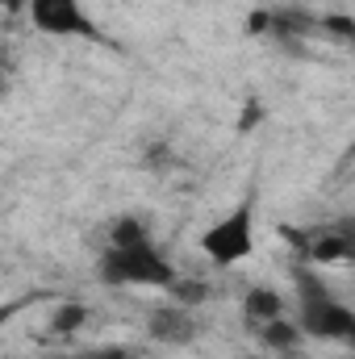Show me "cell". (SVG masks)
Masks as SVG:
<instances>
[{
	"label": "cell",
	"mask_w": 355,
	"mask_h": 359,
	"mask_svg": "<svg viewBox=\"0 0 355 359\" xmlns=\"http://www.w3.org/2000/svg\"><path fill=\"white\" fill-rule=\"evenodd\" d=\"M297 297H301V309H297V330L309 334V339H351L355 334V313L330 297V288L322 284V276L309 268H297Z\"/></svg>",
	"instance_id": "obj_1"
},
{
	"label": "cell",
	"mask_w": 355,
	"mask_h": 359,
	"mask_svg": "<svg viewBox=\"0 0 355 359\" xmlns=\"http://www.w3.org/2000/svg\"><path fill=\"white\" fill-rule=\"evenodd\" d=\"M100 280L105 284H155V288H172L176 284V268L147 243H121L109 247L100 259Z\"/></svg>",
	"instance_id": "obj_2"
},
{
	"label": "cell",
	"mask_w": 355,
	"mask_h": 359,
	"mask_svg": "<svg viewBox=\"0 0 355 359\" xmlns=\"http://www.w3.org/2000/svg\"><path fill=\"white\" fill-rule=\"evenodd\" d=\"M201 247H205V255H209L213 264H222V268L247 259L251 247H255V213H251V201L239 205V209H234L230 217H222L217 226H209L205 238H201Z\"/></svg>",
	"instance_id": "obj_3"
},
{
	"label": "cell",
	"mask_w": 355,
	"mask_h": 359,
	"mask_svg": "<svg viewBox=\"0 0 355 359\" xmlns=\"http://www.w3.org/2000/svg\"><path fill=\"white\" fill-rule=\"evenodd\" d=\"M29 21L55 38H100L80 0H29Z\"/></svg>",
	"instance_id": "obj_4"
},
{
	"label": "cell",
	"mask_w": 355,
	"mask_h": 359,
	"mask_svg": "<svg viewBox=\"0 0 355 359\" xmlns=\"http://www.w3.org/2000/svg\"><path fill=\"white\" fill-rule=\"evenodd\" d=\"M151 334L159 339V343H188L192 334H196V322H192V313L188 309H155V318H151Z\"/></svg>",
	"instance_id": "obj_5"
},
{
	"label": "cell",
	"mask_w": 355,
	"mask_h": 359,
	"mask_svg": "<svg viewBox=\"0 0 355 359\" xmlns=\"http://www.w3.org/2000/svg\"><path fill=\"white\" fill-rule=\"evenodd\" d=\"M243 313H247V322L260 330V326H267V322L284 318V301H280V292H272V288H251Z\"/></svg>",
	"instance_id": "obj_6"
},
{
	"label": "cell",
	"mask_w": 355,
	"mask_h": 359,
	"mask_svg": "<svg viewBox=\"0 0 355 359\" xmlns=\"http://www.w3.org/2000/svg\"><path fill=\"white\" fill-rule=\"evenodd\" d=\"M260 334H264V343L272 347V351H293V347L301 343V330H297L288 318H276V322L260 326Z\"/></svg>",
	"instance_id": "obj_7"
},
{
	"label": "cell",
	"mask_w": 355,
	"mask_h": 359,
	"mask_svg": "<svg viewBox=\"0 0 355 359\" xmlns=\"http://www.w3.org/2000/svg\"><path fill=\"white\" fill-rule=\"evenodd\" d=\"M309 255H314L318 264H330V259H347V255H351V238H347V234H322V238H314Z\"/></svg>",
	"instance_id": "obj_8"
},
{
	"label": "cell",
	"mask_w": 355,
	"mask_h": 359,
	"mask_svg": "<svg viewBox=\"0 0 355 359\" xmlns=\"http://www.w3.org/2000/svg\"><path fill=\"white\" fill-rule=\"evenodd\" d=\"M84 322H88V309L72 301V305H63V309L51 318V330H55V334H72V330H80Z\"/></svg>",
	"instance_id": "obj_9"
},
{
	"label": "cell",
	"mask_w": 355,
	"mask_h": 359,
	"mask_svg": "<svg viewBox=\"0 0 355 359\" xmlns=\"http://www.w3.org/2000/svg\"><path fill=\"white\" fill-rule=\"evenodd\" d=\"M138 238H147V230H142L138 217H121V222L113 226V247H121V243H138Z\"/></svg>",
	"instance_id": "obj_10"
},
{
	"label": "cell",
	"mask_w": 355,
	"mask_h": 359,
	"mask_svg": "<svg viewBox=\"0 0 355 359\" xmlns=\"http://www.w3.org/2000/svg\"><path fill=\"white\" fill-rule=\"evenodd\" d=\"M318 29H330V34H339L343 42H351V38H355V21L347 17V13H330V17H322V21H318Z\"/></svg>",
	"instance_id": "obj_11"
},
{
	"label": "cell",
	"mask_w": 355,
	"mask_h": 359,
	"mask_svg": "<svg viewBox=\"0 0 355 359\" xmlns=\"http://www.w3.org/2000/svg\"><path fill=\"white\" fill-rule=\"evenodd\" d=\"M172 292H176L184 305H196V301L205 297V288H201V284H172Z\"/></svg>",
	"instance_id": "obj_12"
},
{
	"label": "cell",
	"mask_w": 355,
	"mask_h": 359,
	"mask_svg": "<svg viewBox=\"0 0 355 359\" xmlns=\"http://www.w3.org/2000/svg\"><path fill=\"white\" fill-rule=\"evenodd\" d=\"M84 359H134L130 351H121V347H100V351H88Z\"/></svg>",
	"instance_id": "obj_13"
},
{
	"label": "cell",
	"mask_w": 355,
	"mask_h": 359,
	"mask_svg": "<svg viewBox=\"0 0 355 359\" xmlns=\"http://www.w3.org/2000/svg\"><path fill=\"white\" fill-rule=\"evenodd\" d=\"M247 25H251V34H264V29H267V13H255Z\"/></svg>",
	"instance_id": "obj_14"
},
{
	"label": "cell",
	"mask_w": 355,
	"mask_h": 359,
	"mask_svg": "<svg viewBox=\"0 0 355 359\" xmlns=\"http://www.w3.org/2000/svg\"><path fill=\"white\" fill-rule=\"evenodd\" d=\"M8 313H13V309H8V305H0V326L8 322Z\"/></svg>",
	"instance_id": "obj_15"
},
{
	"label": "cell",
	"mask_w": 355,
	"mask_h": 359,
	"mask_svg": "<svg viewBox=\"0 0 355 359\" xmlns=\"http://www.w3.org/2000/svg\"><path fill=\"white\" fill-rule=\"evenodd\" d=\"M0 88H4V84H0Z\"/></svg>",
	"instance_id": "obj_16"
}]
</instances>
